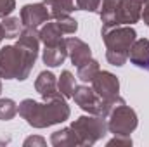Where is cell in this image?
<instances>
[{
  "mask_svg": "<svg viewBox=\"0 0 149 147\" xmlns=\"http://www.w3.org/2000/svg\"><path fill=\"white\" fill-rule=\"evenodd\" d=\"M102 40L106 45V59L113 66H123L128 61V50L135 42V30L130 26L102 28Z\"/></svg>",
  "mask_w": 149,
  "mask_h": 147,
  "instance_id": "obj_3",
  "label": "cell"
},
{
  "mask_svg": "<svg viewBox=\"0 0 149 147\" xmlns=\"http://www.w3.org/2000/svg\"><path fill=\"white\" fill-rule=\"evenodd\" d=\"M73 99L83 111H87L88 114H94V116H101V118H108L114 107L125 104V101L120 95L111 99V101H106L101 95H97L94 88H88L85 85L74 87Z\"/></svg>",
  "mask_w": 149,
  "mask_h": 147,
  "instance_id": "obj_4",
  "label": "cell"
},
{
  "mask_svg": "<svg viewBox=\"0 0 149 147\" xmlns=\"http://www.w3.org/2000/svg\"><path fill=\"white\" fill-rule=\"evenodd\" d=\"M108 146H132V139L130 135H114V139L108 142Z\"/></svg>",
  "mask_w": 149,
  "mask_h": 147,
  "instance_id": "obj_24",
  "label": "cell"
},
{
  "mask_svg": "<svg viewBox=\"0 0 149 147\" xmlns=\"http://www.w3.org/2000/svg\"><path fill=\"white\" fill-rule=\"evenodd\" d=\"M38 50L26 49L19 43L5 45L0 49V78L5 80H26L35 66Z\"/></svg>",
  "mask_w": 149,
  "mask_h": 147,
  "instance_id": "obj_2",
  "label": "cell"
},
{
  "mask_svg": "<svg viewBox=\"0 0 149 147\" xmlns=\"http://www.w3.org/2000/svg\"><path fill=\"white\" fill-rule=\"evenodd\" d=\"M54 21L57 23V26L61 28V31H63L64 35H73L74 31L78 30L76 19L71 17L70 14H68V16H61V17H57V19H54Z\"/></svg>",
  "mask_w": 149,
  "mask_h": 147,
  "instance_id": "obj_21",
  "label": "cell"
},
{
  "mask_svg": "<svg viewBox=\"0 0 149 147\" xmlns=\"http://www.w3.org/2000/svg\"><path fill=\"white\" fill-rule=\"evenodd\" d=\"M92 83V88L95 90L97 95H101L102 99L106 101H111L114 97H118L120 94V80L109 71H101L94 76V80L90 81Z\"/></svg>",
  "mask_w": 149,
  "mask_h": 147,
  "instance_id": "obj_8",
  "label": "cell"
},
{
  "mask_svg": "<svg viewBox=\"0 0 149 147\" xmlns=\"http://www.w3.org/2000/svg\"><path fill=\"white\" fill-rule=\"evenodd\" d=\"M128 59L132 64L139 66V68H146L149 62V40L148 38H135V42L132 43L130 50H128Z\"/></svg>",
  "mask_w": 149,
  "mask_h": 147,
  "instance_id": "obj_13",
  "label": "cell"
},
{
  "mask_svg": "<svg viewBox=\"0 0 149 147\" xmlns=\"http://www.w3.org/2000/svg\"><path fill=\"white\" fill-rule=\"evenodd\" d=\"M57 90L61 92V95L64 99H70L73 97V92H74V76L68 69H64L59 80H57Z\"/></svg>",
  "mask_w": 149,
  "mask_h": 147,
  "instance_id": "obj_17",
  "label": "cell"
},
{
  "mask_svg": "<svg viewBox=\"0 0 149 147\" xmlns=\"http://www.w3.org/2000/svg\"><path fill=\"white\" fill-rule=\"evenodd\" d=\"M68 57V49H66V40H61L57 43H52V45H45L43 49V54H42V59L47 66L50 68H57L61 66Z\"/></svg>",
  "mask_w": 149,
  "mask_h": 147,
  "instance_id": "obj_12",
  "label": "cell"
},
{
  "mask_svg": "<svg viewBox=\"0 0 149 147\" xmlns=\"http://www.w3.org/2000/svg\"><path fill=\"white\" fill-rule=\"evenodd\" d=\"M99 73V62L95 61V59H88V61H85L83 64H80L78 66V78L81 80V81H92L94 80V76Z\"/></svg>",
  "mask_w": 149,
  "mask_h": 147,
  "instance_id": "obj_18",
  "label": "cell"
},
{
  "mask_svg": "<svg viewBox=\"0 0 149 147\" xmlns=\"http://www.w3.org/2000/svg\"><path fill=\"white\" fill-rule=\"evenodd\" d=\"M17 112L33 128H47V126L63 123L71 114L64 97H59L54 101H43L42 104L33 99H24L17 106Z\"/></svg>",
  "mask_w": 149,
  "mask_h": 147,
  "instance_id": "obj_1",
  "label": "cell"
},
{
  "mask_svg": "<svg viewBox=\"0 0 149 147\" xmlns=\"http://www.w3.org/2000/svg\"><path fill=\"white\" fill-rule=\"evenodd\" d=\"M16 9V0H0V17H7L14 12Z\"/></svg>",
  "mask_w": 149,
  "mask_h": 147,
  "instance_id": "obj_23",
  "label": "cell"
},
{
  "mask_svg": "<svg viewBox=\"0 0 149 147\" xmlns=\"http://www.w3.org/2000/svg\"><path fill=\"white\" fill-rule=\"evenodd\" d=\"M2 28L5 31V38H17L21 30H23V23L19 17H12V16H7L2 19Z\"/></svg>",
  "mask_w": 149,
  "mask_h": 147,
  "instance_id": "obj_19",
  "label": "cell"
},
{
  "mask_svg": "<svg viewBox=\"0 0 149 147\" xmlns=\"http://www.w3.org/2000/svg\"><path fill=\"white\" fill-rule=\"evenodd\" d=\"M71 128L80 140V146H94L106 135L108 123L101 116H80L71 123Z\"/></svg>",
  "mask_w": 149,
  "mask_h": 147,
  "instance_id": "obj_5",
  "label": "cell"
},
{
  "mask_svg": "<svg viewBox=\"0 0 149 147\" xmlns=\"http://www.w3.org/2000/svg\"><path fill=\"white\" fill-rule=\"evenodd\" d=\"M17 114V104L12 99H0V119L10 121Z\"/></svg>",
  "mask_w": 149,
  "mask_h": 147,
  "instance_id": "obj_20",
  "label": "cell"
},
{
  "mask_svg": "<svg viewBox=\"0 0 149 147\" xmlns=\"http://www.w3.org/2000/svg\"><path fill=\"white\" fill-rule=\"evenodd\" d=\"M0 94H2V81H0Z\"/></svg>",
  "mask_w": 149,
  "mask_h": 147,
  "instance_id": "obj_28",
  "label": "cell"
},
{
  "mask_svg": "<svg viewBox=\"0 0 149 147\" xmlns=\"http://www.w3.org/2000/svg\"><path fill=\"white\" fill-rule=\"evenodd\" d=\"M47 144L45 142V139H42V137H28L26 140H24V147H30V146H38V147H43Z\"/></svg>",
  "mask_w": 149,
  "mask_h": 147,
  "instance_id": "obj_25",
  "label": "cell"
},
{
  "mask_svg": "<svg viewBox=\"0 0 149 147\" xmlns=\"http://www.w3.org/2000/svg\"><path fill=\"white\" fill-rule=\"evenodd\" d=\"M141 17L144 19V23L149 26V0H146L144 5H142V14H141Z\"/></svg>",
  "mask_w": 149,
  "mask_h": 147,
  "instance_id": "obj_26",
  "label": "cell"
},
{
  "mask_svg": "<svg viewBox=\"0 0 149 147\" xmlns=\"http://www.w3.org/2000/svg\"><path fill=\"white\" fill-rule=\"evenodd\" d=\"M43 3L49 9L52 19H57L61 16H68L73 10H76V2L74 0H43Z\"/></svg>",
  "mask_w": 149,
  "mask_h": 147,
  "instance_id": "obj_14",
  "label": "cell"
},
{
  "mask_svg": "<svg viewBox=\"0 0 149 147\" xmlns=\"http://www.w3.org/2000/svg\"><path fill=\"white\" fill-rule=\"evenodd\" d=\"M5 38V31H3V28H2V24H0V42Z\"/></svg>",
  "mask_w": 149,
  "mask_h": 147,
  "instance_id": "obj_27",
  "label": "cell"
},
{
  "mask_svg": "<svg viewBox=\"0 0 149 147\" xmlns=\"http://www.w3.org/2000/svg\"><path fill=\"white\" fill-rule=\"evenodd\" d=\"M35 90L42 95L43 101H54L63 97L61 92L57 90V80L50 71H42L38 74V78L35 80Z\"/></svg>",
  "mask_w": 149,
  "mask_h": 147,
  "instance_id": "obj_10",
  "label": "cell"
},
{
  "mask_svg": "<svg viewBox=\"0 0 149 147\" xmlns=\"http://www.w3.org/2000/svg\"><path fill=\"white\" fill-rule=\"evenodd\" d=\"M146 69H149V62H148V66H146Z\"/></svg>",
  "mask_w": 149,
  "mask_h": 147,
  "instance_id": "obj_29",
  "label": "cell"
},
{
  "mask_svg": "<svg viewBox=\"0 0 149 147\" xmlns=\"http://www.w3.org/2000/svg\"><path fill=\"white\" fill-rule=\"evenodd\" d=\"M66 49H68V57L71 59V62H73L76 68L80 64H83L85 61L92 59L90 47L83 40H80V38H76V37L66 38Z\"/></svg>",
  "mask_w": 149,
  "mask_h": 147,
  "instance_id": "obj_11",
  "label": "cell"
},
{
  "mask_svg": "<svg viewBox=\"0 0 149 147\" xmlns=\"http://www.w3.org/2000/svg\"><path fill=\"white\" fill-rule=\"evenodd\" d=\"M76 9L80 10H88V12H97L101 7V0H74Z\"/></svg>",
  "mask_w": 149,
  "mask_h": 147,
  "instance_id": "obj_22",
  "label": "cell"
},
{
  "mask_svg": "<svg viewBox=\"0 0 149 147\" xmlns=\"http://www.w3.org/2000/svg\"><path fill=\"white\" fill-rule=\"evenodd\" d=\"M146 0H120L114 12V26H130L141 19Z\"/></svg>",
  "mask_w": 149,
  "mask_h": 147,
  "instance_id": "obj_7",
  "label": "cell"
},
{
  "mask_svg": "<svg viewBox=\"0 0 149 147\" xmlns=\"http://www.w3.org/2000/svg\"><path fill=\"white\" fill-rule=\"evenodd\" d=\"M63 35H64V33L61 31V28L57 26L56 21H47V23L40 28V31H38L40 42H43L45 45H52V43L61 42V40H63Z\"/></svg>",
  "mask_w": 149,
  "mask_h": 147,
  "instance_id": "obj_15",
  "label": "cell"
},
{
  "mask_svg": "<svg viewBox=\"0 0 149 147\" xmlns=\"http://www.w3.org/2000/svg\"><path fill=\"white\" fill-rule=\"evenodd\" d=\"M50 17V12L49 9L45 7L43 2L40 3H26L23 9H21V23L23 26H28V28H38L40 24H45Z\"/></svg>",
  "mask_w": 149,
  "mask_h": 147,
  "instance_id": "obj_9",
  "label": "cell"
},
{
  "mask_svg": "<svg viewBox=\"0 0 149 147\" xmlns=\"http://www.w3.org/2000/svg\"><path fill=\"white\" fill-rule=\"evenodd\" d=\"M108 130L114 135H130L137 128V114L127 104H121L109 112Z\"/></svg>",
  "mask_w": 149,
  "mask_h": 147,
  "instance_id": "obj_6",
  "label": "cell"
},
{
  "mask_svg": "<svg viewBox=\"0 0 149 147\" xmlns=\"http://www.w3.org/2000/svg\"><path fill=\"white\" fill-rule=\"evenodd\" d=\"M50 144L54 147H64V146H80V140L73 132V128H63L52 133L50 137Z\"/></svg>",
  "mask_w": 149,
  "mask_h": 147,
  "instance_id": "obj_16",
  "label": "cell"
}]
</instances>
